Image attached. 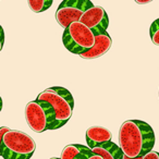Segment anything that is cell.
Masks as SVG:
<instances>
[{"label":"cell","instance_id":"obj_1","mask_svg":"<svg viewBox=\"0 0 159 159\" xmlns=\"http://www.w3.org/2000/svg\"><path fill=\"white\" fill-rule=\"evenodd\" d=\"M155 133L152 126L141 120H128L119 130V146L129 158L143 157L152 150Z\"/></svg>","mask_w":159,"mask_h":159},{"label":"cell","instance_id":"obj_2","mask_svg":"<svg viewBox=\"0 0 159 159\" xmlns=\"http://www.w3.org/2000/svg\"><path fill=\"white\" fill-rule=\"evenodd\" d=\"M36 99L45 100L52 107L56 116V130L63 126L71 119L74 108V99L69 89L61 86H53L45 89Z\"/></svg>","mask_w":159,"mask_h":159},{"label":"cell","instance_id":"obj_3","mask_svg":"<svg viewBox=\"0 0 159 159\" xmlns=\"http://www.w3.org/2000/svg\"><path fill=\"white\" fill-rule=\"evenodd\" d=\"M35 149V141L22 131L10 130L3 136V159H30Z\"/></svg>","mask_w":159,"mask_h":159},{"label":"cell","instance_id":"obj_4","mask_svg":"<svg viewBox=\"0 0 159 159\" xmlns=\"http://www.w3.org/2000/svg\"><path fill=\"white\" fill-rule=\"evenodd\" d=\"M96 35L82 22H73L64 29L62 43L70 52L82 55L94 46Z\"/></svg>","mask_w":159,"mask_h":159},{"label":"cell","instance_id":"obj_5","mask_svg":"<svg viewBox=\"0 0 159 159\" xmlns=\"http://www.w3.org/2000/svg\"><path fill=\"white\" fill-rule=\"evenodd\" d=\"M25 119L36 133H43L47 130H56V116L50 104L45 100L35 99L25 107Z\"/></svg>","mask_w":159,"mask_h":159},{"label":"cell","instance_id":"obj_6","mask_svg":"<svg viewBox=\"0 0 159 159\" xmlns=\"http://www.w3.org/2000/svg\"><path fill=\"white\" fill-rule=\"evenodd\" d=\"M94 7L91 0H63L56 11L58 24L66 29L71 23L80 21L81 16L89 8Z\"/></svg>","mask_w":159,"mask_h":159},{"label":"cell","instance_id":"obj_7","mask_svg":"<svg viewBox=\"0 0 159 159\" xmlns=\"http://www.w3.org/2000/svg\"><path fill=\"white\" fill-rule=\"evenodd\" d=\"M80 22H82L89 29H91L95 35H98L107 32L109 18L104 8H102L100 6H94L83 13V16L80 19Z\"/></svg>","mask_w":159,"mask_h":159},{"label":"cell","instance_id":"obj_8","mask_svg":"<svg viewBox=\"0 0 159 159\" xmlns=\"http://www.w3.org/2000/svg\"><path fill=\"white\" fill-rule=\"evenodd\" d=\"M111 45H112V39L107 32L98 34V35H96V40L94 46L89 50L80 55V57L86 60L97 59V58L104 56L107 51H109V49L111 48Z\"/></svg>","mask_w":159,"mask_h":159},{"label":"cell","instance_id":"obj_9","mask_svg":"<svg viewBox=\"0 0 159 159\" xmlns=\"http://www.w3.org/2000/svg\"><path fill=\"white\" fill-rule=\"evenodd\" d=\"M111 132L104 126H91L86 130V143L91 149L111 141Z\"/></svg>","mask_w":159,"mask_h":159},{"label":"cell","instance_id":"obj_10","mask_svg":"<svg viewBox=\"0 0 159 159\" xmlns=\"http://www.w3.org/2000/svg\"><path fill=\"white\" fill-rule=\"evenodd\" d=\"M92 150L94 154L99 155L102 159H122L124 155L120 146H118L117 144L111 141L102 144V145L93 148Z\"/></svg>","mask_w":159,"mask_h":159},{"label":"cell","instance_id":"obj_11","mask_svg":"<svg viewBox=\"0 0 159 159\" xmlns=\"http://www.w3.org/2000/svg\"><path fill=\"white\" fill-rule=\"evenodd\" d=\"M53 0H27V5L30 9L35 13H40L52 6Z\"/></svg>","mask_w":159,"mask_h":159},{"label":"cell","instance_id":"obj_12","mask_svg":"<svg viewBox=\"0 0 159 159\" xmlns=\"http://www.w3.org/2000/svg\"><path fill=\"white\" fill-rule=\"evenodd\" d=\"M82 147L83 145H81V144H70V145H66L63 148V150H62L60 159H74V157L79 152H81Z\"/></svg>","mask_w":159,"mask_h":159},{"label":"cell","instance_id":"obj_13","mask_svg":"<svg viewBox=\"0 0 159 159\" xmlns=\"http://www.w3.org/2000/svg\"><path fill=\"white\" fill-rule=\"evenodd\" d=\"M74 159H102V158L99 155L94 154L93 150L89 147H86V146L83 145L81 152H79V154L74 157Z\"/></svg>","mask_w":159,"mask_h":159},{"label":"cell","instance_id":"obj_14","mask_svg":"<svg viewBox=\"0 0 159 159\" xmlns=\"http://www.w3.org/2000/svg\"><path fill=\"white\" fill-rule=\"evenodd\" d=\"M149 35L150 39L156 46H159V19L155 20L152 23L149 29Z\"/></svg>","mask_w":159,"mask_h":159},{"label":"cell","instance_id":"obj_15","mask_svg":"<svg viewBox=\"0 0 159 159\" xmlns=\"http://www.w3.org/2000/svg\"><path fill=\"white\" fill-rule=\"evenodd\" d=\"M8 131H10V129L7 128V126H1V128H0V156H2V139H3V136H5V134L8 132Z\"/></svg>","mask_w":159,"mask_h":159},{"label":"cell","instance_id":"obj_16","mask_svg":"<svg viewBox=\"0 0 159 159\" xmlns=\"http://www.w3.org/2000/svg\"><path fill=\"white\" fill-rule=\"evenodd\" d=\"M142 159H159V152H154V150H150L147 154H145Z\"/></svg>","mask_w":159,"mask_h":159},{"label":"cell","instance_id":"obj_17","mask_svg":"<svg viewBox=\"0 0 159 159\" xmlns=\"http://www.w3.org/2000/svg\"><path fill=\"white\" fill-rule=\"evenodd\" d=\"M3 44H5V32H3L2 26L0 25V51L2 50Z\"/></svg>","mask_w":159,"mask_h":159},{"label":"cell","instance_id":"obj_18","mask_svg":"<svg viewBox=\"0 0 159 159\" xmlns=\"http://www.w3.org/2000/svg\"><path fill=\"white\" fill-rule=\"evenodd\" d=\"M134 1L139 5H147V3H150L154 0H134Z\"/></svg>","mask_w":159,"mask_h":159},{"label":"cell","instance_id":"obj_19","mask_svg":"<svg viewBox=\"0 0 159 159\" xmlns=\"http://www.w3.org/2000/svg\"><path fill=\"white\" fill-rule=\"evenodd\" d=\"M122 159H142V157H137V158H129L128 156H125V155H123V157H122Z\"/></svg>","mask_w":159,"mask_h":159},{"label":"cell","instance_id":"obj_20","mask_svg":"<svg viewBox=\"0 0 159 159\" xmlns=\"http://www.w3.org/2000/svg\"><path fill=\"white\" fill-rule=\"evenodd\" d=\"M1 110H2V99L0 97V112H1Z\"/></svg>","mask_w":159,"mask_h":159},{"label":"cell","instance_id":"obj_21","mask_svg":"<svg viewBox=\"0 0 159 159\" xmlns=\"http://www.w3.org/2000/svg\"><path fill=\"white\" fill-rule=\"evenodd\" d=\"M50 159H60V158H58V157H51Z\"/></svg>","mask_w":159,"mask_h":159}]
</instances>
